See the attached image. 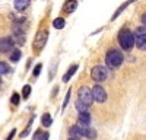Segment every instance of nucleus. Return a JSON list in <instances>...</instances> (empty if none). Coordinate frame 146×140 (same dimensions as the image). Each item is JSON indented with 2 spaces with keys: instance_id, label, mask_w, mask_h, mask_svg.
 Instances as JSON below:
<instances>
[{
  "instance_id": "nucleus-19",
  "label": "nucleus",
  "mask_w": 146,
  "mask_h": 140,
  "mask_svg": "<svg viewBox=\"0 0 146 140\" xmlns=\"http://www.w3.org/2000/svg\"><path fill=\"white\" fill-rule=\"evenodd\" d=\"M21 55H22V53H21V50L19 48H15L13 51L10 53V61H13V63H16V61H19L21 60Z\"/></svg>"
},
{
  "instance_id": "nucleus-14",
  "label": "nucleus",
  "mask_w": 146,
  "mask_h": 140,
  "mask_svg": "<svg viewBox=\"0 0 146 140\" xmlns=\"http://www.w3.org/2000/svg\"><path fill=\"white\" fill-rule=\"evenodd\" d=\"M78 69H79V66H78V64H72V66L69 67V70L63 75V79H62V80L64 82V83H67V82L73 77V75H75V73L78 72Z\"/></svg>"
},
{
  "instance_id": "nucleus-30",
  "label": "nucleus",
  "mask_w": 146,
  "mask_h": 140,
  "mask_svg": "<svg viewBox=\"0 0 146 140\" xmlns=\"http://www.w3.org/2000/svg\"><path fill=\"white\" fill-rule=\"evenodd\" d=\"M69 140H76V139H72V137H70V139H69Z\"/></svg>"
},
{
  "instance_id": "nucleus-24",
  "label": "nucleus",
  "mask_w": 146,
  "mask_h": 140,
  "mask_svg": "<svg viewBox=\"0 0 146 140\" xmlns=\"http://www.w3.org/2000/svg\"><path fill=\"white\" fill-rule=\"evenodd\" d=\"M29 95H31V86L29 85H25V86L22 88V98L23 99H28Z\"/></svg>"
},
{
  "instance_id": "nucleus-26",
  "label": "nucleus",
  "mask_w": 146,
  "mask_h": 140,
  "mask_svg": "<svg viewBox=\"0 0 146 140\" xmlns=\"http://www.w3.org/2000/svg\"><path fill=\"white\" fill-rule=\"evenodd\" d=\"M19 101H21V96H19V93H13V95H12V98H10V102L13 104V105H18L19 104Z\"/></svg>"
},
{
  "instance_id": "nucleus-5",
  "label": "nucleus",
  "mask_w": 146,
  "mask_h": 140,
  "mask_svg": "<svg viewBox=\"0 0 146 140\" xmlns=\"http://www.w3.org/2000/svg\"><path fill=\"white\" fill-rule=\"evenodd\" d=\"M133 34H135V42L137 48L146 50V26H137Z\"/></svg>"
},
{
  "instance_id": "nucleus-16",
  "label": "nucleus",
  "mask_w": 146,
  "mask_h": 140,
  "mask_svg": "<svg viewBox=\"0 0 146 140\" xmlns=\"http://www.w3.org/2000/svg\"><path fill=\"white\" fill-rule=\"evenodd\" d=\"M83 137H86V139H89V140H95V139H96V131H95V128H92V127L85 128Z\"/></svg>"
},
{
  "instance_id": "nucleus-29",
  "label": "nucleus",
  "mask_w": 146,
  "mask_h": 140,
  "mask_svg": "<svg viewBox=\"0 0 146 140\" xmlns=\"http://www.w3.org/2000/svg\"><path fill=\"white\" fill-rule=\"evenodd\" d=\"M140 20H142V23H143V26H146V12L142 15V18H140Z\"/></svg>"
},
{
  "instance_id": "nucleus-6",
  "label": "nucleus",
  "mask_w": 146,
  "mask_h": 140,
  "mask_svg": "<svg viewBox=\"0 0 146 140\" xmlns=\"http://www.w3.org/2000/svg\"><path fill=\"white\" fill-rule=\"evenodd\" d=\"M78 99L85 102L86 105H91L92 101H94V96H92V89L88 88V86H82L79 90H78Z\"/></svg>"
},
{
  "instance_id": "nucleus-21",
  "label": "nucleus",
  "mask_w": 146,
  "mask_h": 140,
  "mask_svg": "<svg viewBox=\"0 0 146 140\" xmlns=\"http://www.w3.org/2000/svg\"><path fill=\"white\" fill-rule=\"evenodd\" d=\"M75 107H76V110L79 111V112H86L88 110H89V105H86L85 102H82V101H76V104H75Z\"/></svg>"
},
{
  "instance_id": "nucleus-17",
  "label": "nucleus",
  "mask_w": 146,
  "mask_h": 140,
  "mask_svg": "<svg viewBox=\"0 0 146 140\" xmlns=\"http://www.w3.org/2000/svg\"><path fill=\"white\" fill-rule=\"evenodd\" d=\"M50 134L48 133H42V130H36L32 136V140H48Z\"/></svg>"
},
{
  "instance_id": "nucleus-25",
  "label": "nucleus",
  "mask_w": 146,
  "mask_h": 140,
  "mask_svg": "<svg viewBox=\"0 0 146 140\" xmlns=\"http://www.w3.org/2000/svg\"><path fill=\"white\" fill-rule=\"evenodd\" d=\"M41 69H42V64H41V63H38V64L35 66V69H34L32 76H34V77H38V76H40V72H41Z\"/></svg>"
},
{
  "instance_id": "nucleus-9",
  "label": "nucleus",
  "mask_w": 146,
  "mask_h": 140,
  "mask_svg": "<svg viewBox=\"0 0 146 140\" xmlns=\"http://www.w3.org/2000/svg\"><path fill=\"white\" fill-rule=\"evenodd\" d=\"M13 40L18 45L25 44V32L19 25H13Z\"/></svg>"
},
{
  "instance_id": "nucleus-28",
  "label": "nucleus",
  "mask_w": 146,
  "mask_h": 140,
  "mask_svg": "<svg viewBox=\"0 0 146 140\" xmlns=\"http://www.w3.org/2000/svg\"><path fill=\"white\" fill-rule=\"evenodd\" d=\"M15 134H16V128H12V130H10V133L7 134V137H6L5 140H12V139L15 137Z\"/></svg>"
},
{
  "instance_id": "nucleus-7",
  "label": "nucleus",
  "mask_w": 146,
  "mask_h": 140,
  "mask_svg": "<svg viewBox=\"0 0 146 140\" xmlns=\"http://www.w3.org/2000/svg\"><path fill=\"white\" fill-rule=\"evenodd\" d=\"M15 40L13 37H2L0 38V53H12L15 48Z\"/></svg>"
},
{
  "instance_id": "nucleus-31",
  "label": "nucleus",
  "mask_w": 146,
  "mask_h": 140,
  "mask_svg": "<svg viewBox=\"0 0 146 140\" xmlns=\"http://www.w3.org/2000/svg\"><path fill=\"white\" fill-rule=\"evenodd\" d=\"M0 85H2V79H0Z\"/></svg>"
},
{
  "instance_id": "nucleus-2",
  "label": "nucleus",
  "mask_w": 146,
  "mask_h": 140,
  "mask_svg": "<svg viewBox=\"0 0 146 140\" xmlns=\"http://www.w3.org/2000/svg\"><path fill=\"white\" fill-rule=\"evenodd\" d=\"M124 61V55L121 54V51L115 50V48H111L108 50L107 55H105V64L108 69H118Z\"/></svg>"
},
{
  "instance_id": "nucleus-15",
  "label": "nucleus",
  "mask_w": 146,
  "mask_h": 140,
  "mask_svg": "<svg viewBox=\"0 0 146 140\" xmlns=\"http://www.w3.org/2000/svg\"><path fill=\"white\" fill-rule=\"evenodd\" d=\"M31 5V0H13V6L18 12H23Z\"/></svg>"
},
{
  "instance_id": "nucleus-22",
  "label": "nucleus",
  "mask_w": 146,
  "mask_h": 140,
  "mask_svg": "<svg viewBox=\"0 0 146 140\" xmlns=\"http://www.w3.org/2000/svg\"><path fill=\"white\" fill-rule=\"evenodd\" d=\"M34 120H35V115H32L31 118H29V121H28V125H27V128H25V131H23V133L21 134V137H27V136L29 134V130H31V125H32Z\"/></svg>"
},
{
  "instance_id": "nucleus-23",
  "label": "nucleus",
  "mask_w": 146,
  "mask_h": 140,
  "mask_svg": "<svg viewBox=\"0 0 146 140\" xmlns=\"http://www.w3.org/2000/svg\"><path fill=\"white\" fill-rule=\"evenodd\" d=\"M9 64L7 63H5V61H0V76L2 75H7L9 73Z\"/></svg>"
},
{
  "instance_id": "nucleus-13",
  "label": "nucleus",
  "mask_w": 146,
  "mask_h": 140,
  "mask_svg": "<svg viewBox=\"0 0 146 140\" xmlns=\"http://www.w3.org/2000/svg\"><path fill=\"white\" fill-rule=\"evenodd\" d=\"M133 2H137V0H127L126 3H123V5H121V6H120V7H118V9L114 12V15L111 16V20H115V19H117V18H118L121 13H123V12H124V10H126V9H127V7H129L131 3H133Z\"/></svg>"
},
{
  "instance_id": "nucleus-11",
  "label": "nucleus",
  "mask_w": 146,
  "mask_h": 140,
  "mask_svg": "<svg viewBox=\"0 0 146 140\" xmlns=\"http://www.w3.org/2000/svg\"><path fill=\"white\" fill-rule=\"evenodd\" d=\"M83 131H85V128H80V127L76 124V125H72V127L69 128V136H70L72 139L79 140V139L83 137Z\"/></svg>"
},
{
  "instance_id": "nucleus-18",
  "label": "nucleus",
  "mask_w": 146,
  "mask_h": 140,
  "mask_svg": "<svg viewBox=\"0 0 146 140\" xmlns=\"http://www.w3.org/2000/svg\"><path fill=\"white\" fill-rule=\"evenodd\" d=\"M41 124H42L44 127H50V125L53 124L51 115L48 114V112H44V114H42V117H41Z\"/></svg>"
},
{
  "instance_id": "nucleus-12",
  "label": "nucleus",
  "mask_w": 146,
  "mask_h": 140,
  "mask_svg": "<svg viewBox=\"0 0 146 140\" xmlns=\"http://www.w3.org/2000/svg\"><path fill=\"white\" fill-rule=\"evenodd\" d=\"M76 9H78V2H76V0H66L64 5H63V12L66 15L73 13Z\"/></svg>"
},
{
  "instance_id": "nucleus-8",
  "label": "nucleus",
  "mask_w": 146,
  "mask_h": 140,
  "mask_svg": "<svg viewBox=\"0 0 146 140\" xmlns=\"http://www.w3.org/2000/svg\"><path fill=\"white\" fill-rule=\"evenodd\" d=\"M92 96H94V101L95 102H98V104H104L107 101V92L105 89L96 83L94 88H92Z\"/></svg>"
},
{
  "instance_id": "nucleus-4",
  "label": "nucleus",
  "mask_w": 146,
  "mask_h": 140,
  "mask_svg": "<svg viewBox=\"0 0 146 140\" xmlns=\"http://www.w3.org/2000/svg\"><path fill=\"white\" fill-rule=\"evenodd\" d=\"M47 40H48V31H47V29H41V31H38V32H36V35H35L34 44H32L34 50H35L36 53H40V51L44 48V47H45Z\"/></svg>"
},
{
  "instance_id": "nucleus-27",
  "label": "nucleus",
  "mask_w": 146,
  "mask_h": 140,
  "mask_svg": "<svg viewBox=\"0 0 146 140\" xmlns=\"http://www.w3.org/2000/svg\"><path fill=\"white\" fill-rule=\"evenodd\" d=\"M70 95H72V92H70V90H67V93H66V96H64V102H63V107H62V110H63V111L66 110V107H67V104H69V101H70Z\"/></svg>"
},
{
  "instance_id": "nucleus-3",
  "label": "nucleus",
  "mask_w": 146,
  "mask_h": 140,
  "mask_svg": "<svg viewBox=\"0 0 146 140\" xmlns=\"http://www.w3.org/2000/svg\"><path fill=\"white\" fill-rule=\"evenodd\" d=\"M91 77L94 82L96 83H101V82H105L107 77H108V67L107 66H102V64H98L92 67L91 70Z\"/></svg>"
},
{
  "instance_id": "nucleus-1",
  "label": "nucleus",
  "mask_w": 146,
  "mask_h": 140,
  "mask_svg": "<svg viewBox=\"0 0 146 140\" xmlns=\"http://www.w3.org/2000/svg\"><path fill=\"white\" fill-rule=\"evenodd\" d=\"M117 40H118L120 47L124 51H130L133 47L136 45V42H135V34H133L129 28H121L118 35H117Z\"/></svg>"
},
{
  "instance_id": "nucleus-10",
  "label": "nucleus",
  "mask_w": 146,
  "mask_h": 140,
  "mask_svg": "<svg viewBox=\"0 0 146 140\" xmlns=\"http://www.w3.org/2000/svg\"><path fill=\"white\" fill-rule=\"evenodd\" d=\"M91 124V114L89 111L86 112H79V117H78V125L80 128H88Z\"/></svg>"
},
{
  "instance_id": "nucleus-20",
  "label": "nucleus",
  "mask_w": 146,
  "mask_h": 140,
  "mask_svg": "<svg viewBox=\"0 0 146 140\" xmlns=\"http://www.w3.org/2000/svg\"><path fill=\"white\" fill-rule=\"evenodd\" d=\"M64 25H66V20H64L63 18H56V19L53 20V26H54L56 29H63Z\"/></svg>"
}]
</instances>
